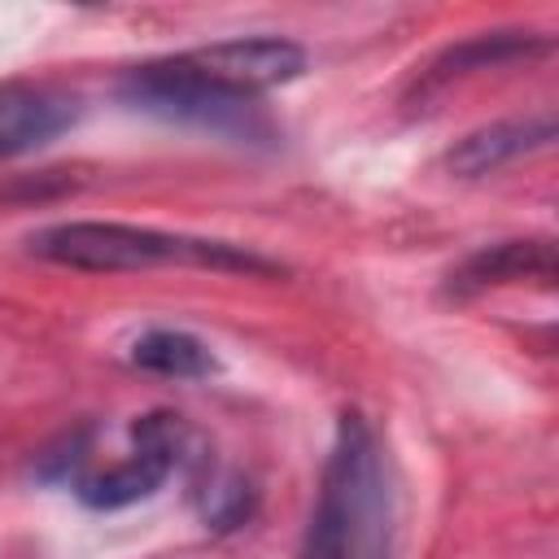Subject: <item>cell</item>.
I'll return each mask as SVG.
<instances>
[{"label":"cell","mask_w":559,"mask_h":559,"mask_svg":"<svg viewBox=\"0 0 559 559\" xmlns=\"http://www.w3.org/2000/svg\"><path fill=\"white\" fill-rule=\"evenodd\" d=\"M393 550V480L371 424L345 411L332 454L301 533L297 559H389Z\"/></svg>","instance_id":"cell-1"},{"label":"cell","mask_w":559,"mask_h":559,"mask_svg":"<svg viewBox=\"0 0 559 559\" xmlns=\"http://www.w3.org/2000/svg\"><path fill=\"white\" fill-rule=\"evenodd\" d=\"M31 253L74 271H153V266H205V271H236V275H275L280 266L205 236H175L157 227L131 223H57L31 236Z\"/></svg>","instance_id":"cell-2"},{"label":"cell","mask_w":559,"mask_h":559,"mask_svg":"<svg viewBox=\"0 0 559 559\" xmlns=\"http://www.w3.org/2000/svg\"><path fill=\"white\" fill-rule=\"evenodd\" d=\"M118 96L140 114L201 127V131L227 135L236 144H271L275 140V127H271L262 100L210 79L205 70H197L188 61V52L127 70L118 83Z\"/></svg>","instance_id":"cell-3"},{"label":"cell","mask_w":559,"mask_h":559,"mask_svg":"<svg viewBox=\"0 0 559 559\" xmlns=\"http://www.w3.org/2000/svg\"><path fill=\"white\" fill-rule=\"evenodd\" d=\"M179 437H183V424L170 411H153V415L135 419L131 424V454L122 463H114L109 472L79 476L74 493L96 511H118V507H131V502L157 493L162 480L179 463Z\"/></svg>","instance_id":"cell-4"},{"label":"cell","mask_w":559,"mask_h":559,"mask_svg":"<svg viewBox=\"0 0 559 559\" xmlns=\"http://www.w3.org/2000/svg\"><path fill=\"white\" fill-rule=\"evenodd\" d=\"M188 61L197 70H205L210 79H218L236 92H249V96L293 83L306 70V52L280 35H245V39L205 44V48H192Z\"/></svg>","instance_id":"cell-5"},{"label":"cell","mask_w":559,"mask_h":559,"mask_svg":"<svg viewBox=\"0 0 559 559\" xmlns=\"http://www.w3.org/2000/svg\"><path fill=\"white\" fill-rule=\"evenodd\" d=\"M74 118H79L74 96H66L57 87L22 83V79L0 83V162H13L31 148H44Z\"/></svg>","instance_id":"cell-6"},{"label":"cell","mask_w":559,"mask_h":559,"mask_svg":"<svg viewBox=\"0 0 559 559\" xmlns=\"http://www.w3.org/2000/svg\"><path fill=\"white\" fill-rule=\"evenodd\" d=\"M542 284L550 288L555 280V245L546 236L537 240H498L489 249H476L459 271H450V293L454 297H472L485 288H502V284Z\"/></svg>","instance_id":"cell-7"},{"label":"cell","mask_w":559,"mask_h":559,"mask_svg":"<svg viewBox=\"0 0 559 559\" xmlns=\"http://www.w3.org/2000/svg\"><path fill=\"white\" fill-rule=\"evenodd\" d=\"M555 140V122L542 118H511V122H489L480 131H467L450 153H445V170L459 179H480L507 162H515L520 153L546 148Z\"/></svg>","instance_id":"cell-8"},{"label":"cell","mask_w":559,"mask_h":559,"mask_svg":"<svg viewBox=\"0 0 559 559\" xmlns=\"http://www.w3.org/2000/svg\"><path fill=\"white\" fill-rule=\"evenodd\" d=\"M550 39L546 35H533V31H485V35H472L463 44H450L419 79V96L428 92H441L445 83L463 79V74H476V70H493V66H511V61H528L537 52H546Z\"/></svg>","instance_id":"cell-9"},{"label":"cell","mask_w":559,"mask_h":559,"mask_svg":"<svg viewBox=\"0 0 559 559\" xmlns=\"http://www.w3.org/2000/svg\"><path fill=\"white\" fill-rule=\"evenodd\" d=\"M131 362L157 376H175V380H201L214 371V354L192 336V332H175V328H153L131 345Z\"/></svg>","instance_id":"cell-10"}]
</instances>
